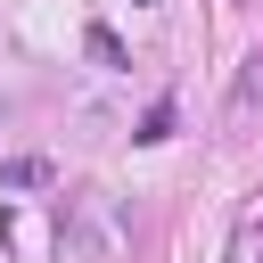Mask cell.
<instances>
[{
  "label": "cell",
  "instance_id": "obj_1",
  "mask_svg": "<svg viewBox=\"0 0 263 263\" xmlns=\"http://www.w3.org/2000/svg\"><path fill=\"white\" fill-rule=\"evenodd\" d=\"M255 115H263V49H255V58H238V82H230V107H222V123H230V132H247Z\"/></svg>",
  "mask_w": 263,
  "mask_h": 263
},
{
  "label": "cell",
  "instance_id": "obj_2",
  "mask_svg": "<svg viewBox=\"0 0 263 263\" xmlns=\"http://www.w3.org/2000/svg\"><path fill=\"white\" fill-rule=\"evenodd\" d=\"M230 263H263V222H238V238H230Z\"/></svg>",
  "mask_w": 263,
  "mask_h": 263
}]
</instances>
